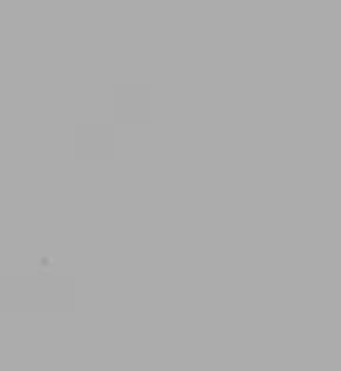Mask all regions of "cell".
<instances>
[{
  "mask_svg": "<svg viewBox=\"0 0 341 371\" xmlns=\"http://www.w3.org/2000/svg\"><path fill=\"white\" fill-rule=\"evenodd\" d=\"M54 269L56 267V262H54V258H51V257H43L41 259H40V269Z\"/></svg>",
  "mask_w": 341,
  "mask_h": 371,
  "instance_id": "6da1fadb",
  "label": "cell"
}]
</instances>
